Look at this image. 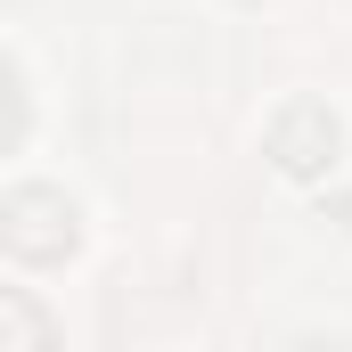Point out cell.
<instances>
[{
	"mask_svg": "<svg viewBox=\"0 0 352 352\" xmlns=\"http://www.w3.org/2000/svg\"><path fill=\"white\" fill-rule=\"evenodd\" d=\"M25 123H33V98H25V74L0 58V156L25 140Z\"/></svg>",
	"mask_w": 352,
	"mask_h": 352,
	"instance_id": "cell-4",
	"label": "cell"
},
{
	"mask_svg": "<svg viewBox=\"0 0 352 352\" xmlns=\"http://www.w3.org/2000/svg\"><path fill=\"white\" fill-rule=\"evenodd\" d=\"M336 156H344V123H336V107L328 98H287L278 115H270V164L287 180H328L336 173Z\"/></svg>",
	"mask_w": 352,
	"mask_h": 352,
	"instance_id": "cell-2",
	"label": "cell"
},
{
	"mask_svg": "<svg viewBox=\"0 0 352 352\" xmlns=\"http://www.w3.org/2000/svg\"><path fill=\"white\" fill-rule=\"evenodd\" d=\"M82 246V213L66 188L50 180H25V188H0V254L16 263H66Z\"/></svg>",
	"mask_w": 352,
	"mask_h": 352,
	"instance_id": "cell-1",
	"label": "cell"
},
{
	"mask_svg": "<svg viewBox=\"0 0 352 352\" xmlns=\"http://www.w3.org/2000/svg\"><path fill=\"white\" fill-rule=\"evenodd\" d=\"M50 336H58V320L41 303H25L16 287H0V352H41Z\"/></svg>",
	"mask_w": 352,
	"mask_h": 352,
	"instance_id": "cell-3",
	"label": "cell"
}]
</instances>
